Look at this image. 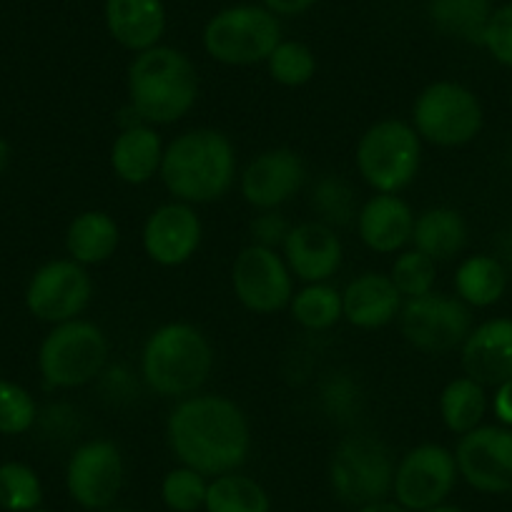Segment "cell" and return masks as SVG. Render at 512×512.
I'll return each mask as SVG.
<instances>
[{"instance_id":"cell-21","label":"cell","mask_w":512,"mask_h":512,"mask_svg":"<svg viewBox=\"0 0 512 512\" xmlns=\"http://www.w3.org/2000/svg\"><path fill=\"white\" fill-rule=\"evenodd\" d=\"M415 211L400 194H372L362 201L354 226L357 236L374 254H400L412 241Z\"/></svg>"},{"instance_id":"cell-20","label":"cell","mask_w":512,"mask_h":512,"mask_svg":"<svg viewBox=\"0 0 512 512\" xmlns=\"http://www.w3.org/2000/svg\"><path fill=\"white\" fill-rule=\"evenodd\" d=\"M103 26L116 46L136 56L164 43L169 13L164 0H103Z\"/></svg>"},{"instance_id":"cell-7","label":"cell","mask_w":512,"mask_h":512,"mask_svg":"<svg viewBox=\"0 0 512 512\" xmlns=\"http://www.w3.org/2000/svg\"><path fill=\"white\" fill-rule=\"evenodd\" d=\"M111 342L96 322L71 319L51 327L38 349V372L51 390H78L101 377Z\"/></svg>"},{"instance_id":"cell-33","label":"cell","mask_w":512,"mask_h":512,"mask_svg":"<svg viewBox=\"0 0 512 512\" xmlns=\"http://www.w3.org/2000/svg\"><path fill=\"white\" fill-rule=\"evenodd\" d=\"M264 66H267L269 78L277 86L302 88L314 81L319 63L312 46H307L304 41H297V38H282Z\"/></svg>"},{"instance_id":"cell-44","label":"cell","mask_w":512,"mask_h":512,"mask_svg":"<svg viewBox=\"0 0 512 512\" xmlns=\"http://www.w3.org/2000/svg\"><path fill=\"white\" fill-rule=\"evenodd\" d=\"M495 256L500 259L502 264H505L507 272L512 274V224L505 226V229L497 234L495 239Z\"/></svg>"},{"instance_id":"cell-39","label":"cell","mask_w":512,"mask_h":512,"mask_svg":"<svg viewBox=\"0 0 512 512\" xmlns=\"http://www.w3.org/2000/svg\"><path fill=\"white\" fill-rule=\"evenodd\" d=\"M98 390H101L103 400L113 407L131 405L134 400H139V392L144 387L141 382V374H136L134 369H128L126 364H111L103 369L101 377L96 379Z\"/></svg>"},{"instance_id":"cell-15","label":"cell","mask_w":512,"mask_h":512,"mask_svg":"<svg viewBox=\"0 0 512 512\" xmlns=\"http://www.w3.org/2000/svg\"><path fill=\"white\" fill-rule=\"evenodd\" d=\"M455 460L460 480L482 495L512 492V427L480 425L457 437Z\"/></svg>"},{"instance_id":"cell-29","label":"cell","mask_w":512,"mask_h":512,"mask_svg":"<svg viewBox=\"0 0 512 512\" xmlns=\"http://www.w3.org/2000/svg\"><path fill=\"white\" fill-rule=\"evenodd\" d=\"M204 512H272V497L256 477L226 472L209 480Z\"/></svg>"},{"instance_id":"cell-22","label":"cell","mask_w":512,"mask_h":512,"mask_svg":"<svg viewBox=\"0 0 512 512\" xmlns=\"http://www.w3.org/2000/svg\"><path fill=\"white\" fill-rule=\"evenodd\" d=\"M402 304L405 299L392 284L390 274L362 272L342 289L344 322L364 332L384 329L397 322Z\"/></svg>"},{"instance_id":"cell-18","label":"cell","mask_w":512,"mask_h":512,"mask_svg":"<svg viewBox=\"0 0 512 512\" xmlns=\"http://www.w3.org/2000/svg\"><path fill=\"white\" fill-rule=\"evenodd\" d=\"M282 256L297 282H332L344 262L342 236L337 229L317 219L299 221L289 229Z\"/></svg>"},{"instance_id":"cell-34","label":"cell","mask_w":512,"mask_h":512,"mask_svg":"<svg viewBox=\"0 0 512 512\" xmlns=\"http://www.w3.org/2000/svg\"><path fill=\"white\" fill-rule=\"evenodd\" d=\"M41 505V475L26 462H3L0 465V507L6 512H33Z\"/></svg>"},{"instance_id":"cell-25","label":"cell","mask_w":512,"mask_h":512,"mask_svg":"<svg viewBox=\"0 0 512 512\" xmlns=\"http://www.w3.org/2000/svg\"><path fill=\"white\" fill-rule=\"evenodd\" d=\"M467 239L470 229L460 211L452 206H430L415 216L410 244L435 264H445L465 251Z\"/></svg>"},{"instance_id":"cell-3","label":"cell","mask_w":512,"mask_h":512,"mask_svg":"<svg viewBox=\"0 0 512 512\" xmlns=\"http://www.w3.org/2000/svg\"><path fill=\"white\" fill-rule=\"evenodd\" d=\"M199 88V71L189 53L166 43L136 53L126 68V106L156 128L189 116L199 101Z\"/></svg>"},{"instance_id":"cell-31","label":"cell","mask_w":512,"mask_h":512,"mask_svg":"<svg viewBox=\"0 0 512 512\" xmlns=\"http://www.w3.org/2000/svg\"><path fill=\"white\" fill-rule=\"evenodd\" d=\"M309 206L314 219L339 231L357 221L362 201L352 181L344 179L342 174H322L309 186Z\"/></svg>"},{"instance_id":"cell-35","label":"cell","mask_w":512,"mask_h":512,"mask_svg":"<svg viewBox=\"0 0 512 512\" xmlns=\"http://www.w3.org/2000/svg\"><path fill=\"white\" fill-rule=\"evenodd\" d=\"M209 477L186 465L171 467L159 487L161 502L169 512H199L206 505Z\"/></svg>"},{"instance_id":"cell-10","label":"cell","mask_w":512,"mask_h":512,"mask_svg":"<svg viewBox=\"0 0 512 512\" xmlns=\"http://www.w3.org/2000/svg\"><path fill=\"white\" fill-rule=\"evenodd\" d=\"M400 332L412 349L442 357L462 347L472 324V309L455 294L430 292L425 297L405 299L397 317Z\"/></svg>"},{"instance_id":"cell-19","label":"cell","mask_w":512,"mask_h":512,"mask_svg":"<svg viewBox=\"0 0 512 512\" xmlns=\"http://www.w3.org/2000/svg\"><path fill=\"white\" fill-rule=\"evenodd\" d=\"M462 372L495 390L512 377V319L492 317L475 324L460 347Z\"/></svg>"},{"instance_id":"cell-5","label":"cell","mask_w":512,"mask_h":512,"mask_svg":"<svg viewBox=\"0 0 512 512\" xmlns=\"http://www.w3.org/2000/svg\"><path fill=\"white\" fill-rule=\"evenodd\" d=\"M284 38L282 21L262 3H231L201 28V48L214 63L249 68L267 63Z\"/></svg>"},{"instance_id":"cell-16","label":"cell","mask_w":512,"mask_h":512,"mask_svg":"<svg viewBox=\"0 0 512 512\" xmlns=\"http://www.w3.org/2000/svg\"><path fill=\"white\" fill-rule=\"evenodd\" d=\"M309 171L302 156L287 146L256 154L239 171V194L254 211L282 209L307 186Z\"/></svg>"},{"instance_id":"cell-23","label":"cell","mask_w":512,"mask_h":512,"mask_svg":"<svg viewBox=\"0 0 512 512\" xmlns=\"http://www.w3.org/2000/svg\"><path fill=\"white\" fill-rule=\"evenodd\" d=\"M164 139L159 128L149 123H134V126L118 128L108 151V164L118 181L128 186H144L154 181L164 161Z\"/></svg>"},{"instance_id":"cell-14","label":"cell","mask_w":512,"mask_h":512,"mask_svg":"<svg viewBox=\"0 0 512 512\" xmlns=\"http://www.w3.org/2000/svg\"><path fill=\"white\" fill-rule=\"evenodd\" d=\"M93 299V279L83 264L68 256L51 259L33 272L26 287V307L41 322L56 324L78 319Z\"/></svg>"},{"instance_id":"cell-46","label":"cell","mask_w":512,"mask_h":512,"mask_svg":"<svg viewBox=\"0 0 512 512\" xmlns=\"http://www.w3.org/2000/svg\"><path fill=\"white\" fill-rule=\"evenodd\" d=\"M11 156H13L11 144H8L6 139H0V174L11 166Z\"/></svg>"},{"instance_id":"cell-51","label":"cell","mask_w":512,"mask_h":512,"mask_svg":"<svg viewBox=\"0 0 512 512\" xmlns=\"http://www.w3.org/2000/svg\"><path fill=\"white\" fill-rule=\"evenodd\" d=\"M510 108H512V93H510Z\"/></svg>"},{"instance_id":"cell-9","label":"cell","mask_w":512,"mask_h":512,"mask_svg":"<svg viewBox=\"0 0 512 512\" xmlns=\"http://www.w3.org/2000/svg\"><path fill=\"white\" fill-rule=\"evenodd\" d=\"M410 123L422 144L437 149H462L480 136L485 126V108L477 93L465 83L442 78L427 83L417 93Z\"/></svg>"},{"instance_id":"cell-26","label":"cell","mask_w":512,"mask_h":512,"mask_svg":"<svg viewBox=\"0 0 512 512\" xmlns=\"http://www.w3.org/2000/svg\"><path fill=\"white\" fill-rule=\"evenodd\" d=\"M510 272L495 254L465 256L455 269V297L470 309L495 307L507 292Z\"/></svg>"},{"instance_id":"cell-8","label":"cell","mask_w":512,"mask_h":512,"mask_svg":"<svg viewBox=\"0 0 512 512\" xmlns=\"http://www.w3.org/2000/svg\"><path fill=\"white\" fill-rule=\"evenodd\" d=\"M397 457L390 445L369 432H352L332 450L327 480L334 497L349 507L392 497Z\"/></svg>"},{"instance_id":"cell-36","label":"cell","mask_w":512,"mask_h":512,"mask_svg":"<svg viewBox=\"0 0 512 512\" xmlns=\"http://www.w3.org/2000/svg\"><path fill=\"white\" fill-rule=\"evenodd\" d=\"M390 279L402 294V299H417L435 292L437 284V264L430 256L417 249H402L395 256L390 269Z\"/></svg>"},{"instance_id":"cell-24","label":"cell","mask_w":512,"mask_h":512,"mask_svg":"<svg viewBox=\"0 0 512 512\" xmlns=\"http://www.w3.org/2000/svg\"><path fill=\"white\" fill-rule=\"evenodd\" d=\"M121 246V226L108 211L86 209L71 219L66 229L68 259L86 269L111 262Z\"/></svg>"},{"instance_id":"cell-41","label":"cell","mask_w":512,"mask_h":512,"mask_svg":"<svg viewBox=\"0 0 512 512\" xmlns=\"http://www.w3.org/2000/svg\"><path fill=\"white\" fill-rule=\"evenodd\" d=\"M38 420H43L51 435H71L73 430H78V412L68 405H51L46 415L38 412Z\"/></svg>"},{"instance_id":"cell-43","label":"cell","mask_w":512,"mask_h":512,"mask_svg":"<svg viewBox=\"0 0 512 512\" xmlns=\"http://www.w3.org/2000/svg\"><path fill=\"white\" fill-rule=\"evenodd\" d=\"M269 13L284 21V18H299L312 11L319 0H259Z\"/></svg>"},{"instance_id":"cell-28","label":"cell","mask_w":512,"mask_h":512,"mask_svg":"<svg viewBox=\"0 0 512 512\" xmlns=\"http://www.w3.org/2000/svg\"><path fill=\"white\" fill-rule=\"evenodd\" d=\"M487 410H490L487 387L467 374L450 379L437 397V412H440L442 425L457 437L485 425Z\"/></svg>"},{"instance_id":"cell-47","label":"cell","mask_w":512,"mask_h":512,"mask_svg":"<svg viewBox=\"0 0 512 512\" xmlns=\"http://www.w3.org/2000/svg\"><path fill=\"white\" fill-rule=\"evenodd\" d=\"M425 512H465V510L457 505H450V502H445V505H437V507H432V510H425Z\"/></svg>"},{"instance_id":"cell-4","label":"cell","mask_w":512,"mask_h":512,"mask_svg":"<svg viewBox=\"0 0 512 512\" xmlns=\"http://www.w3.org/2000/svg\"><path fill=\"white\" fill-rule=\"evenodd\" d=\"M214 362V344L204 329L191 322H166L146 337L139 374L146 390L179 402L204 390Z\"/></svg>"},{"instance_id":"cell-49","label":"cell","mask_w":512,"mask_h":512,"mask_svg":"<svg viewBox=\"0 0 512 512\" xmlns=\"http://www.w3.org/2000/svg\"><path fill=\"white\" fill-rule=\"evenodd\" d=\"M33 512H51V510H43V507H38V510H33Z\"/></svg>"},{"instance_id":"cell-38","label":"cell","mask_w":512,"mask_h":512,"mask_svg":"<svg viewBox=\"0 0 512 512\" xmlns=\"http://www.w3.org/2000/svg\"><path fill=\"white\" fill-rule=\"evenodd\" d=\"M480 48H485L492 61L512 71V0L495 6L490 21H487Z\"/></svg>"},{"instance_id":"cell-45","label":"cell","mask_w":512,"mask_h":512,"mask_svg":"<svg viewBox=\"0 0 512 512\" xmlns=\"http://www.w3.org/2000/svg\"><path fill=\"white\" fill-rule=\"evenodd\" d=\"M354 512H410L407 507H402L395 497H384V500L367 502V505L354 507Z\"/></svg>"},{"instance_id":"cell-6","label":"cell","mask_w":512,"mask_h":512,"mask_svg":"<svg viewBox=\"0 0 512 512\" xmlns=\"http://www.w3.org/2000/svg\"><path fill=\"white\" fill-rule=\"evenodd\" d=\"M422 139L410 121L379 118L354 146V166L374 194H402L422 169Z\"/></svg>"},{"instance_id":"cell-27","label":"cell","mask_w":512,"mask_h":512,"mask_svg":"<svg viewBox=\"0 0 512 512\" xmlns=\"http://www.w3.org/2000/svg\"><path fill=\"white\" fill-rule=\"evenodd\" d=\"M427 21L440 36L467 46H482L487 21L495 3L492 0H427Z\"/></svg>"},{"instance_id":"cell-1","label":"cell","mask_w":512,"mask_h":512,"mask_svg":"<svg viewBox=\"0 0 512 512\" xmlns=\"http://www.w3.org/2000/svg\"><path fill=\"white\" fill-rule=\"evenodd\" d=\"M166 442L179 465L211 480L246 465L251 455V422L231 397L196 392L171 407Z\"/></svg>"},{"instance_id":"cell-32","label":"cell","mask_w":512,"mask_h":512,"mask_svg":"<svg viewBox=\"0 0 512 512\" xmlns=\"http://www.w3.org/2000/svg\"><path fill=\"white\" fill-rule=\"evenodd\" d=\"M319 410L334 425H352L364 407V392L359 379H354L352 372L334 369L332 374L319 382Z\"/></svg>"},{"instance_id":"cell-12","label":"cell","mask_w":512,"mask_h":512,"mask_svg":"<svg viewBox=\"0 0 512 512\" xmlns=\"http://www.w3.org/2000/svg\"><path fill=\"white\" fill-rule=\"evenodd\" d=\"M294 274L289 272L282 251L246 244L231 262V292L236 302L251 314L269 317L289 309L294 297Z\"/></svg>"},{"instance_id":"cell-17","label":"cell","mask_w":512,"mask_h":512,"mask_svg":"<svg viewBox=\"0 0 512 512\" xmlns=\"http://www.w3.org/2000/svg\"><path fill=\"white\" fill-rule=\"evenodd\" d=\"M204 241V221L196 206L184 201H164L156 206L141 229V246L156 267H184L199 254Z\"/></svg>"},{"instance_id":"cell-40","label":"cell","mask_w":512,"mask_h":512,"mask_svg":"<svg viewBox=\"0 0 512 512\" xmlns=\"http://www.w3.org/2000/svg\"><path fill=\"white\" fill-rule=\"evenodd\" d=\"M289 229H292V224H289L287 216L282 214V209L256 211L254 219L249 221V244L282 251L284 241H287L289 236Z\"/></svg>"},{"instance_id":"cell-13","label":"cell","mask_w":512,"mask_h":512,"mask_svg":"<svg viewBox=\"0 0 512 512\" xmlns=\"http://www.w3.org/2000/svg\"><path fill=\"white\" fill-rule=\"evenodd\" d=\"M457 480L460 472L455 452L440 442H422L397 460L392 497L410 512H425L445 505L455 492Z\"/></svg>"},{"instance_id":"cell-30","label":"cell","mask_w":512,"mask_h":512,"mask_svg":"<svg viewBox=\"0 0 512 512\" xmlns=\"http://www.w3.org/2000/svg\"><path fill=\"white\" fill-rule=\"evenodd\" d=\"M289 314L304 332H329L344 319L342 289L334 287L332 282L302 284L289 302Z\"/></svg>"},{"instance_id":"cell-11","label":"cell","mask_w":512,"mask_h":512,"mask_svg":"<svg viewBox=\"0 0 512 512\" xmlns=\"http://www.w3.org/2000/svg\"><path fill=\"white\" fill-rule=\"evenodd\" d=\"M126 485V460L108 437H93L73 447L66 462V492L81 510L98 512L116 505Z\"/></svg>"},{"instance_id":"cell-37","label":"cell","mask_w":512,"mask_h":512,"mask_svg":"<svg viewBox=\"0 0 512 512\" xmlns=\"http://www.w3.org/2000/svg\"><path fill=\"white\" fill-rule=\"evenodd\" d=\"M38 422V405L26 387L0 379V435H26Z\"/></svg>"},{"instance_id":"cell-42","label":"cell","mask_w":512,"mask_h":512,"mask_svg":"<svg viewBox=\"0 0 512 512\" xmlns=\"http://www.w3.org/2000/svg\"><path fill=\"white\" fill-rule=\"evenodd\" d=\"M490 410L500 425L512 427V377L505 379L502 384H497L495 395L490 397Z\"/></svg>"},{"instance_id":"cell-50","label":"cell","mask_w":512,"mask_h":512,"mask_svg":"<svg viewBox=\"0 0 512 512\" xmlns=\"http://www.w3.org/2000/svg\"><path fill=\"white\" fill-rule=\"evenodd\" d=\"M510 166H512V151H510Z\"/></svg>"},{"instance_id":"cell-2","label":"cell","mask_w":512,"mask_h":512,"mask_svg":"<svg viewBox=\"0 0 512 512\" xmlns=\"http://www.w3.org/2000/svg\"><path fill=\"white\" fill-rule=\"evenodd\" d=\"M159 179L171 199L191 206L221 201L239 179L236 146L224 131L189 128L166 144Z\"/></svg>"},{"instance_id":"cell-48","label":"cell","mask_w":512,"mask_h":512,"mask_svg":"<svg viewBox=\"0 0 512 512\" xmlns=\"http://www.w3.org/2000/svg\"><path fill=\"white\" fill-rule=\"evenodd\" d=\"M98 512H134V510H128V507H118V505H111V507H106V510H98Z\"/></svg>"}]
</instances>
